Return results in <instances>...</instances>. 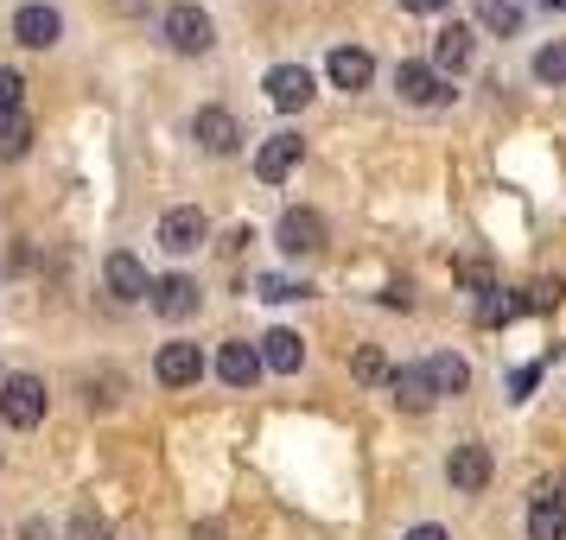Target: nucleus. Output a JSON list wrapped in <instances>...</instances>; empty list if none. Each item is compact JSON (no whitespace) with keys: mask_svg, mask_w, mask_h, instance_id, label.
<instances>
[{"mask_svg":"<svg viewBox=\"0 0 566 540\" xmlns=\"http://www.w3.org/2000/svg\"><path fill=\"white\" fill-rule=\"evenodd\" d=\"M159 32H166V45H172L179 57H205L210 45H217V27H210V13H205V7H191V0L166 7Z\"/></svg>","mask_w":566,"mask_h":540,"instance_id":"nucleus-1","label":"nucleus"},{"mask_svg":"<svg viewBox=\"0 0 566 540\" xmlns=\"http://www.w3.org/2000/svg\"><path fill=\"white\" fill-rule=\"evenodd\" d=\"M0 420H7L13 433H32V426L45 420V382H39V375H7V382H0Z\"/></svg>","mask_w":566,"mask_h":540,"instance_id":"nucleus-2","label":"nucleus"},{"mask_svg":"<svg viewBox=\"0 0 566 540\" xmlns=\"http://www.w3.org/2000/svg\"><path fill=\"white\" fill-rule=\"evenodd\" d=\"M395 89H401V103L408 108H439V103H452V83L433 71V57L420 64V57H408L401 71H395Z\"/></svg>","mask_w":566,"mask_h":540,"instance_id":"nucleus-3","label":"nucleus"},{"mask_svg":"<svg viewBox=\"0 0 566 540\" xmlns=\"http://www.w3.org/2000/svg\"><path fill=\"white\" fill-rule=\"evenodd\" d=\"M205 242H210V216L198 204H179V210L159 216V248H166V255H191V248H205Z\"/></svg>","mask_w":566,"mask_h":540,"instance_id":"nucleus-4","label":"nucleus"},{"mask_svg":"<svg viewBox=\"0 0 566 540\" xmlns=\"http://www.w3.org/2000/svg\"><path fill=\"white\" fill-rule=\"evenodd\" d=\"M191 140H198L210 159H230L235 147H242V121H235L230 108H198V115H191Z\"/></svg>","mask_w":566,"mask_h":540,"instance_id":"nucleus-5","label":"nucleus"},{"mask_svg":"<svg viewBox=\"0 0 566 540\" xmlns=\"http://www.w3.org/2000/svg\"><path fill=\"white\" fill-rule=\"evenodd\" d=\"M490 445H478V438H464V445H452V458H446V484L459 489V496H478V489L490 484Z\"/></svg>","mask_w":566,"mask_h":540,"instance_id":"nucleus-6","label":"nucleus"},{"mask_svg":"<svg viewBox=\"0 0 566 540\" xmlns=\"http://www.w3.org/2000/svg\"><path fill=\"white\" fill-rule=\"evenodd\" d=\"M274 235H281V248H286V255H318V248L332 242L325 216H318V210H306V204H300V210H286V216H281V230H274Z\"/></svg>","mask_w":566,"mask_h":540,"instance_id":"nucleus-7","label":"nucleus"},{"mask_svg":"<svg viewBox=\"0 0 566 540\" xmlns=\"http://www.w3.org/2000/svg\"><path fill=\"white\" fill-rule=\"evenodd\" d=\"M57 32H64V20H57V7H45V0H27V7L13 13V39L32 45V52H52Z\"/></svg>","mask_w":566,"mask_h":540,"instance_id":"nucleus-8","label":"nucleus"},{"mask_svg":"<svg viewBox=\"0 0 566 540\" xmlns=\"http://www.w3.org/2000/svg\"><path fill=\"white\" fill-rule=\"evenodd\" d=\"M388 394H395V407L427 413L439 401V382H433V369H427V362H401V369H395V382H388Z\"/></svg>","mask_w":566,"mask_h":540,"instance_id":"nucleus-9","label":"nucleus"},{"mask_svg":"<svg viewBox=\"0 0 566 540\" xmlns=\"http://www.w3.org/2000/svg\"><path fill=\"white\" fill-rule=\"evenodd\" d=\"M300 153H306V140H300V134H268V140L255 147V179L261 184H281L286 172L300 166Z\"/></svg>","mask_w":566,"mask_h":540,"instance_id":"nucleus-10","label":"nucleus"},{"mask_svg":"<svg viewBox=\"0 0 566 540\" xmlns=\"http://www.w3.org/2000/svg\"><path fill=\"white\" fill-rule=\"evenodd\" d=\"M261 89H268V103H274V108L293 115V108L312 103V71H306V64H274V71L261 77Z\"/></svg>","mask_w":566,"mask_h":540,"instance_id":"nucleus-11","label":"nucleus"},{"mask_svg":"<svg viewBox=\"0 0 566 540\" xmlns=\"http://www.w3.org/2000/svg\"><path fill=\"white\" fill-rule=\"evenodd\" d=\"M154 375L166 388H191V382H205V350L198 343H166L154 357Z\"/></svg>","mask_w":566,"mask_h":540,"instance_id":"nucleus-12","label":"nucleus"},{"mask_svg":"<svg viewBox=\"0 0 566 540\" xmlns=\"http://www.w3.org/2000/svg\"><path fill=\"white\" fill-rule=\"evenodd\" d=\"M103 280H108L115 299H154V280H147L140 255H128V248H115V255L103 261Z\"/></svg>","mask_w":566,"mask_h":540,"instance_id":"nucleus-13","label":"nucleus"},{"mask_svg":"<svg viewBox=\"0 0 566 540\" xmlns=\"http://www.w3.org/2000/svg\"><path fill=\"white\" fill-rule=\"evenodd\" d=\"M261 369H268V362H261V343H242V337H235V343L217 350V375H223L230 388H255Z\"/></svg>","mask_w":566,"mask_h":540,"instance_id":"nucleus-14","label":"nucleus"},{"mask_svg":"<svg viewBox=\"0 0 566 540\" xmlns=\"http://www.w3.org/2000/svg\"><path fill=\"white\" fill-rule=\"evenodd\" d=\"M325 71H332L337 89H350V96H357V89H369V77H376V57L363 52V45H337V52L325 57Z\"/></svg>","mask_w":566,"mask_h":540,"instance_id":"nucleus-15","label":"nucleus"},{"mask_svg":"<svg viewBox=\"0 0 566 540\" xmlns=\"http://www.w3.org/2000/svg\"><path fill=\"white\" fill-rule=\"evenodd\" d=\"M154 311L159 318H172V325L191 318V311H198V280H191V274H166V280H154Z\"/></svg>","mask_w":566,"mask_h":540,"instance_id":"nucleus-16","label":"nucleus"},{"mask_svg":"<svg viewBox=\"0 0 566 540\" xmlns=\"http://www.w3.org/2000/svg\"><path fill=\"white\" fill-rule=\"evenodd\" d=\"M261 362H268L274 375H293V369L306 362V343H300V331H286V325H274V331L261 337Z\"/></svg>","mask_w":566,"mask_h":540,"instance_id":"nucleus-17","label":"nucleus"},{"mask_svg":"<svg viewBox=\"0 0 566 540\" xmlns=\"http://www.w3.org/2000/svg\"><path fill=\"white\" fill-rule=\"evenodd\" d=\"M471 64V27H439L433 32V71H464Z\"/></svg>","mask_w":566,"mask_h":540,"instance_id":"nucleus-18","label":"nucleus"},{"mask_svg":"<svg viewBox=\"0 0 566 540\" xmlns=\"http://www.w3.org/2000/svg\"><path fill=\"white\" fill-rule=\"evenodd\" d=\"M427 369H433L439 394H464V388H471V362H464V357H452V350H439V357H427Z\"/></svg>","mask_w":566,"mask_h":540,"instance_id":"nucleus-19","label":"nucleus"},{"mask_svg":"<svg viewBox=\"0 0 566 540\" xmlns=\"http://www.w3.org/2000/svg\"><path fill=\"white\" fill-rule=\"evenodd\" d=\"M32 147V115L20 108V115H0V159H27Z\"/></svg>","mask_w":566,"mask_h":540,"instance_id":"nucleus-20","label":"nucleus"},{"mask_svg":"<svg viewBox=\"0 0 566 540\" xmlns=\"http://www.w3.org/2000/svg\"><path fill=\"white\" fill-rule=\"evenodd\" d=\"M528 540H566V509L560 502H535V509H528Z\"/></svg>","mask_w":566,"mask_h":540,"instance_id":"nucleus-21","label":"nucleus"},{"mask_svg":"<svg viewBox=\"0 0 566 540\" xmlns=\"http://www.w3.org/2000/svg\"><path fill=\"white\" fill-rule=\"evenodd\" d=\"M64 540H115V528H108V515L77 509V515H71V528H64Z\"/></svg>","mask_w":566,"mask_h":540,"instance_id":"nucleus-22","label":"nucleus"},{"mask_svg":"<svg viewBox=\"0 0 566 540\" xmlns=\"http://www.w3.org/2000/svg\"><path fill=\"white\" fill-rule=\"evenodd\" d=\"M350 369H357V382H395V369H388V357L376 343H363L357 357H350Z\"/></svg>","mask_w":566,"mask_h":540,"instance_id":"nucleus-23","label":"nucleus"},{"mask_svg":"<svg viewBox=\"0 0 566 540\" xmlns=\"http://www.w3.org/2000/svg\"><path fill=\"white\" fill-rule=\"evenodd\" d=\"M478 20L496 27V32H515L522 27V7H515V0H478Z\"/></svg>","mask_w":566,"mask_h":540,"instance_id":"nucleus-24","label":"nucleus"},{"mask_svg":"<svg viewBox=\"0 0 566 540\" xmlns=\"http://www.w3.org/2000/svg\"><path fill=\"white\" fill-rule=\"evenodd\" d=\"M535 77L541 83H566V39H554V45L535 52Z\"/></svg>","mask_w":566,"mask_h":540,"instance_id":"nucleus-25","label":"nucleus"},{"mask_svg":"<svg viewBox=\"0 0 566 540\" xmlns=\"http://www.w3.org/2000/svg\"><path fill=\"white\" fill-rule=\"evenodd\" d=\"M20 96H27V77L13 64H0V115H20Z\"/></svg>","mask_w":566,"mask_h":540,"instance_id":"nucleus-26","label":"nucleus"},{"mask_svg":"<svg viewBox=\"0 0 566 540\" xmlns=\"http://www.w3.org/2000/svg\"><path fill=\"white\" fill-rule=\"evenodd\" d=\"M312 286L306 280H281V274H268V280H261V299H306Z\"/></svg>","mask_w":566,"mask_h":540,"instance_id":"nucleus-27","label":"nucleus"},{"mask_svg":"<svg viewBox=\"0 0 566 540\" xmlns=\"http://www.w3.org/2000/svg\"><path fill=\"white\" fill-rule=\"evenodd\" d=\"M459 280L471 286V293H496V280H490V267H484V261H459Z\"/></svg>","mask_w":566,"mask_h":540,"instance_id":"nucleus-28","label":"nucleus"},{"mask_svg":"<svg viewBox=\"0 0 566 540\" xmlns=\"http://www.w3.org/2000/svg\"><path fill=\"white\" fill-rule=\"evenodd\" d=\"M115 388H122V382H115V375H103V382H96V375H90V407H115Z\"/></svg>","mask_w":566,"mask_h":540,"instance_id":"nucleus-29","label":"nucleus"},{"mask_svg":"<svg viewBox=\"0 0 566 540\" xmlns=\"http://www.w3.org/2000/svg\"><path fill=\"white\" fill-rule=\"evenodd\" d=\"M528 306H535V311L541 306H560V280H541L535 293H528Z\"/></svg>","mask_w":566,"mask_h":540,"instance_id":"nucleus-30","label":"nucleus"},{"mask_svg":"<svg viewBox=\"0 0 566 540\" xmlns=\"http://www.w3.org/2000/svg\"><path fill=\"white\" fill-rule=\"evenodd\" d=\"M191 540H230V528H223V521H198V528H191Z\"/></svg>","mask_w":566,"mask_h":540,"instance_id":"nucleus-31","label":"nucleus"},{"mask_svg":"<svg viewBox=\"0 0 566 540\" xmlns=\"http://www.w3.org/2000/svg\"><path fill=\"white\" fill-rule=\"evenodd\" d=\"M408 540H452L439 521H420V528H408Z\"/></svg>","mask_w":566,"mask_h":540,"instance_id":"nucleus-32","label":"nucleus"},{"mask_svg":"<svg viewBox=\"0 0 566 540\" xmlns=\"http://www.w3.org/2000/svg\"><path fill=\"white\" fill-rule=\"evenodd\" d=\"M401 7H408V13H439L446 0H401Z\"/></svg>","mask_w":566,"mask_h":540,"instance_id":"nucleus-33","label":"nucleus"},{"mask_svg":"<svg viewBox=\"0 0 566 540\" xmlns=\"http://www.w3.org/2000/svg\"><path fill=\"white\" fill-rule=\"evenodd\" d=\"M27 540H52V528L45 521H27Z\"/></svg>","mask_w":566,"mask_h":540,"instance_id":"nucleus-34","label":"nucleus"},{"mask_svg":"<svg viewBox=\"0 0 566 540\" xmlns=\"http://www.w3.org/2000/svg\"><path fill=\"white\" fill-rule=\"evenodd\" d=\"M541 7H566V0H541Z\"/></svg>","mask_w":566,"mask_h":540,"instance_id":"nucleus-35","label":"nucleus"}]
</instances>
